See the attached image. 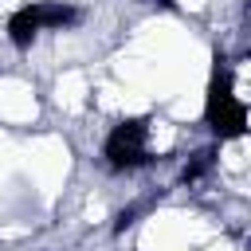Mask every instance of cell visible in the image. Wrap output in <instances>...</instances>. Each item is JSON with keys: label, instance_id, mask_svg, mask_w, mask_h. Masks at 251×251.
I'll return each instance as SVG.
<instances>
[{"label": "cell", "instance_id": "6da1fadb", "mask_svg": "<svg viewBox=\"0 0 251 251\" xmlns=\"http://www.w3.org/2000/svg\"><path fill=\"white\" fill-rule=\"evenodd\" d=\"M204 118H208V126H212L220 137H239V133L247 129V106L231 94V78H227V71H220V67H216L212 86H208Z\"/></svg>", "mask_w": 251, "mask_h": 251}, {"label": "cell", "instance_id": "7a4b0ae2", "mask_svg": "<svg viewBox=\"0 0 251 251\" xmlns=\"http://www.w3.org/2000/svg\"><path fill=\"white\" fill-rule=\"evenodd\" d=\"M75 20H78V12L71 4H24L8 20V39L16 47H27L35 39V31H43V27H67Z\"/></svg>", "mask_w": 251, "mask_h": 251}, {"label": "cell", "instance_id": "3957f363", "mask_svg": "<svg viewBox=\"0 0 251 251\" xmlns=\"http://www.w3.org/2000/svg\"><path fill=\"white\" fill-rule=\"evenodd\" d=\"M145 122L141 118H129L122 126H114V133L106 137V157L114 169H133V165H145L149 153H145Z\"/></svg>", "mask_w": 251, "mask_h": 251}, {"label": "cell", "instance_id": "277c9868", "mask_svg": "<svg viewBox=\"0 0 251 251\" xmlns=\"http://www.w3.org/2000/svg\"><path fill=\"white\" fill-rule=\"evenodd\" d=\"M208 165H212V149H208V153H200V157H196V161L184 169V184H192V180H196V176H200Z\"/></svg>", "mask_w": 251, "mask_h": 251}, {"label": "cell", "instance_id": "5b68a950", "mask_svg": "<svg viewBox=\"0 0 251 251\" xmlns=\"http://www.w3.org/2000/svg\"><path fill=\"white\" fill-rule=\"evenodd\" d=\"M129 224H133V212H122V216H118V231H126Z\"/></svg>", "mask_w": 251, "mask_h": 251}, {"label": "cell", "instance_id": "8992f818", "mask_svg": "<svg viewBox=\"0 0 251 251\" xmlns=\"http://www.w3.org/2000/svg\"><path fill=\"white\" fill-rule=\"evenodd\" d=\"M153 4H161V8H173V0H153Z\"/></svg>", "mask_w": 251, "mask_h": 251}]
</instances>
